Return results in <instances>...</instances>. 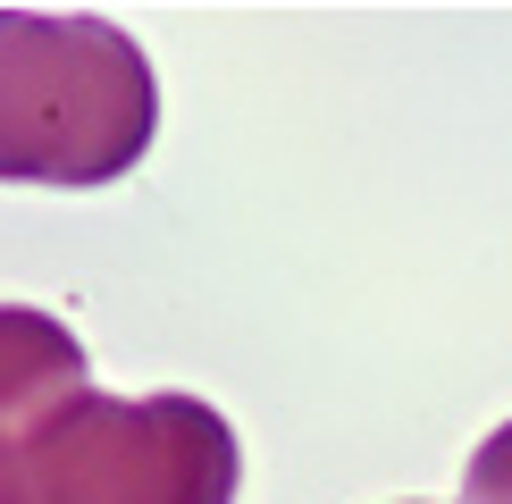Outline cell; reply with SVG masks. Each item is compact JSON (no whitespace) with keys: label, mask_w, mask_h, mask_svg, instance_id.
Here are the masks:
<instances>
[{"label":"cell","mask_w":512,"mask_h":504,"mask_svg":"<svg viewBox=\"0 0 512 504\" xmlns=\"http://www.w3.org/2000/svg\"><path fill=\"white\" fill-rule=\"evenodd\" d=\"M160 84L110 17L0 9V185H110L152 152Z\"/></svg>","instance_id":"obj_1"},{"label":"cell","mask_w":512,"mask_h":504,"mask_svg":"<svg viewBox=\"0 0 512 504\" xmlns=\"http://www.w3.org/2000/svg\"><path fill=\"white\" fill-rule=\"evenodd\" d=\"M26 504H236V429L202 395H68L17 437Z\"/></svg>","instance_id":"obj_2"},{"label":"cell","mask_w":512,"mask_h":504,"mask_svg":"<svg viewBox=\"0 0 512 504\" xmlns=\"http://www.w3.org/2000/svg\"><path fill=\"white\" fill-rule=\"evenodd\" d=\"M84 345L51 311L0 303V437H26L34 420H51L68 395H84Z\"/></svg>","instance_id":"obj_3"},{"label":"cell","mask_w":512,"mask_h":504,"mask_svg":"<svg viewBox=\"0 0 512 504\" xmlns=\"http://www.w3.org/2000/svg\"><path fill=\"white\" fill-rule=\"evenodd\" d=\"M462 504H512V420L479 437V454L462 462Z\"/></svg>","instance_id":"obj_4"},{"label":"cell","mask_w":512,"mask_h":504,"mask_svg":"<svg viewBox=\"0 0 512 504\" xmlns=\"http://www.w3.org/2000/svg\"><path fill=\"white\" fill-rule=\"evenodd\" d=\"M0 504H26V462H17V437H0Z\"/></svg>","instance_id":"obj_5"}]
</instances>
